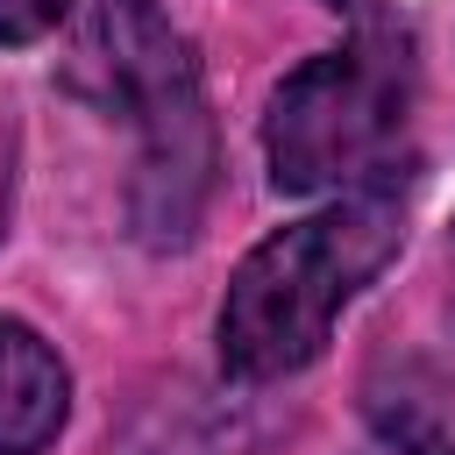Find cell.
Here are the masks:
<instances>
[{
    "instance_id": "1",
    "label": "cell",
    "mask_w": 455,
    "mask_h": 455,
    "mask_svg": "<svg viewBox=\"0 0 455 455\" xmlns=\"http://www.w3.org/2000/svg\"><path fill=\"white\" fill-rule=\"evenodd\" d=\"M341 43L291 64L263 114L270 185L291 199H348L405 178V128L419 100L412 28L384 0H334Z\"/></svg>"
},
{
    "instance_id": "2",
    "label": "cell",
    "mask_w": 455,
    "mask_h": 455,
    "mask_svg": "<svg viewBox=\"0 0 455 455\" xmlns=\"http://www.w3.org/2000/svg\"><path fill=\"white\" fill-rule=\"evenodd\" d=\"M398 242H405V178L327 199L320 213L263 235L235 263L220 313H213L220 370L242 384H277L320 363L334 320L398 256Z\"/></svg>"
},
{
    "instance_id": "3",
    "label": "cell",
    "mask_w": 455,
    "mask_h": 455,
    "mask_svg": "<svg viewBox=\"0 0 455 455\" xmlns=\"http://www.w3.org/2000/svg\"><path fill=\"white\" fill-rule=\"evenodd\" d=\"M92 57L107 71V107L135 121L128 220L149 249H185L213 199V107L192 43L164 0H92Z\"/></svg>"
},
{
    "instance_id": "4",
    "label": "cell",
    "mask_w": 455,
    "mask_h": 455,
    "mask_svg": "<svg viewBox=\"0 0 455 455\" xmlns=\"http://www.w3.org/2000/svg\"><path fill=\"white\" fill-rule=\"evenodd\" d=\"M71 370L64 355L14 313H0V455H43L64 434Z\"/></svg>"
},
{
    "instance_id": "5",
    "label": "cell",
    "mask_w": 455,
    "mask_h": 455,
    "mask_svg": "<svg viewBox=\"0 0 455 455\" xmlns=\"http://www.w3.org/2000/svg\"><path fill=\"white\" fill-rule=\"evenodd\" d=\"M370 412H377V434H384L398 455H455V448H448V434H441V419H434V412H419L412 398H398V405H391V398H377Z\"/></svg>"
},
{
    "instance_id": "6",
    "label": "cell",
    "mask_w": 455,
    "mask_h": 455,
    "mask_svg": "<svg viewBox=\"0 0 455 455\" xmlns=\"http://www.w3.org/2000/svg\"><path fill=\"white\" fill-rule=\"evenodd\" d=\"M78 0H0V50H21V43H43L50 28L71 21Z\"/></svg>"
},
{
    "instance_id": "7",
    "label": "cell",
    "mask_w": 455,
    "mask_h": 455,
    "mask_svg": "<svg viewBox=\"0 0 455 455\" xmlns=\"http://www.w3.org/2000/svg\"><path fill=\"white\" fill-rule=\"evenodd\" d=\"M0 206H7V171H0Z\"/></svg>"
}]
</instances>
